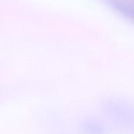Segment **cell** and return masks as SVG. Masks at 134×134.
Returning a JSON list of instances; mask_svg holds the SVG:
<instances>
[{
	"label": "cell",
	"mask_w": 134,
	"mask_h": 134,
	"mask_svg": "<svg viewBox=\"0 0 134 134\" xmlns=\"http://www.w3.org/2000/svg\"><path fill=\"white\" fill-rule=\"evenodd\" d=\"M101 110L105 117L116 127L134 133V105L124 100L108 98L103 101Z\"/></svg>",
	"instance_id": "1"
},
{
	"label": "cell",
	"mask_w": 134,
	"mask_h": 134,
	"mask_svg": "<svg viewBox=\"0 0 134 134\" xmlns=\"http://www.w3.org/2000/svg\"><path fill=\"white\" fill-rule=\"evenodd\" d=\"M81 130L84 134H108V129L105 123L97 119L84 120L81 125Z\"/></svg>",
	"instance_id": "2"
},
{
	"label": "cell",
	"mask_w": 134,
	"mask_h": 134,
	"mask_svg": "<svg viewBox=\"0 0 134 134\" xmlns=\"http://www.w3.org/2000/svg\"><path fill=\"white\" fill-rule=\"evenodd\" d=\"M113 2L121 12L134 19V0H113Z\"/></svg>",
	"instance_id": "3"
}]
</instances>
